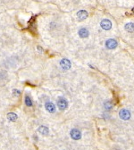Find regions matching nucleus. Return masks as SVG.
Instances as JSON below:
<instances>
[{"label": "nucleus", "mask_w": 134, "mask_h": 150, "mask_svg": "<svg viewBox=\"0 0 134 150\" xmlns=\"http://www.w3.org/2000/svg\"><path fill=\"white\" fill-rule=\"evenodd\" d=\"M119 115H120V118L124 121H127L131 118V113H130V111L127 110V109H122L119 113Z\"/></svg>", "instance_id": "nucleus-1"}, {"label": "nucleus", "mask_w": 134, "mask_h": 150, "mask_svg": "<svg viewBox=\"0 0 134 150\" xmlns=\"http://www.w3.org/2000/svg\"><path fill=\"white\" fill-rule=\"evenodd\" d=\"M70 135H71V137H72V139H73L74 140H79V139L82 138V133H81V131L77 129H72L70 132Z\"/></svg>", "instance_id": "nucleus-2"}, {"label": "nucleus", "mask_w": 134, "mask_h": 150, "mask_svg": "<svg viewBox=\"0 0 134 150\" xmlns=\"http://www.w3.org/2000/svg\"><path fill=\"white\" fill-rule=\"evenodd\" d=\"M117 45H118L117 41L115 39H113V38H110V39H108L105 42V46H106L108 49H113V48L116 47Z\"/></svg>", "instance_id": "nucleus-3"}, {"label": "nucleus", "mask_w": 134, "mask_h": 150, "mask_svg": "<svg viewBox=\"0 0 134 150\" xmlns=\"http://www.w3.org/2000/svg\"><path fill=\"white\" fill-rule=\"evenodd\" d=\"M100 25H101V27H102V29H104V30H110L111 28H112V23H111V21H109V20H107V19L102 20V22H101Z\"/></svg>", "instance_id": "nucleus-4"}, {"label": "nucleus", "mask_w": 134, "mask_h": 150, "mask_svg": "<svg viewBox=\"0 0 134 150\" xmlns=\"http://www.w3.org/2000/svg\"><path fill=\"white\" fill-rule=\"evenodd\" d=\"M57 105L60 110H64V109H66L67 106H68V103H67L66 99L59 98V100L57 101Z\"/></svg>", "instance_id": "nucleus-5"}, {"label": "nucleus", "mask_w": 134, "mask_h": 150, "mask_svg": "<svg viewBox=\"0 0 134 150\" xmlns=\"http://www.w3.org/2000/svg\"><path fill=\"white\" fill-rule=\"evenodd\" d=\"M60 65L62 66V68L64 69V70H68V69L71 68L72 64H71V62L68 59H63L61 60L60 62Z\"/></svg>", "instance_id": "nucleus-6"}, {"label": "nucleus", "mask_w": 134, "mask_h": 150, "mask_svg": "<svg viewBox=\"0 0 134 150\" xmlns=\"http://www.w3.org/2000/svg\"><path fill=\"white\" fill-rule=\"evenodd\" d=\"M77 17H78V20L83 21V20H85L88 17V13H87V11H85V10H81V11H79L78 13H77Z\"/></svg>", "instance_id": "nucleus-7"}, {"label": "nucleus", "mask_w": 134, "mask_h": 150, "mask_svg": "<svg viewBox=\"0 0 134 150\" xmlns=\"http://www.w3.org/2000/svg\"><path fill=\"white\" fill-rule=\"evenodd\" d=\"M45 107H46V111L49 113H55L56 112V106L53 104L52 102H46V105H45Z\"/></svg>", "instance_id": "nucleus-8"}, {"label": "nucleus", "mask_w": 134, "mask_h": 150, "mask_svg": "<svg viewBox=\"0 0 134 150\" xmlns=\"http://www.w3.org/2000/svg\"><path fill=\"white\" fill-rule=\"evenodd\" d=\"M79 36L82 38H88L89 37V30L86 29V28H82L80 30H79Z\"/></svg>", "instance_id": "nucleus-9"}, {"label": "nucleus", "mask_w": 134, "mask_h": 150, "mask_svg": "<svg viewBox=\"0 0 134 150\" xmlns=\"http://www.w3.org/2000/svg\"><path fill=\"white\" fill-rule=\"evenodd\" d=\"M38 131H39L40 134L46 136L48 134V132H49V131H48V129L46 128V126H40L38 128Z\"/></svg>", "instance_id": "nucleus-10"}, {"label": "nucleus", "mask_w": 134, "mask_h": 150, "mask_svg": "<svg viewBox=\"0 0 134 150\" xmlns=\"http://www.w3.org/2000/svg\"><path fill=\"white\" fill-rule=\"evenodd\" d=\"M7 119L10 121H15L17 120V115L15 113H9L7 114Z\"/></svg>", "instance_id": "nucleus-11"}, {"label": "nucleus", "mask_w": 134, "mask_h": 150, "mask_svg": "<svg viewBox=\"0 0 134 150\" xmlns=\"http://www.w3.org/2000/svg\"><path fill=\"white\" fill-rule=\"evenodd\" d=\"M125 30L129 32H133L134 31V23H129L125 25Z\"/></svg>", "instance_id": "nucleus-12"}, {"label": "nucleus", "mask_w": 134, "mask_h": 150, "mask_svg": "<svg viewBox=\"0 0 134 150\" xmlns=\"http://www.w3.org/2000/svg\"><path fill=\"white\" fill-rule=\"evenodd\" d=\"M104 106L107 110H111V109L113 108V103H112L111 101H105L104 103Z\"/></svg>", "instance_id": "nucleus-13"}, {"label": "nucleus", "mask_w": 134, "mask_h": 150, "mask_svg": "<svg viewBox=\"0 0 134 150\" xmlns=\"http://www.w3.org/2000/svg\"><path fill=\"white\" fill-rule=\"evenodd\" d=\"M25 104L27 106H32V101H31V98H30L29 96H26L25 98Z\"/></svg>", "instance_id": "nucleus-14"}, {"label": "nucleus", "mask_w": 134, "mask_h": 150, "mask_svg": "<svg viewBox=\"0 0 134 150\" xmlns=\"http://www.w3.org/2000/svg\"><path fill=\"white\" fill-rule=\"evenodd\" d=\"M14 94H15V96H19V95H20V91L15 90H14Z\"/></svg>", "instance_id": "nucleus-15"}, {"label": "nucleus", "mask_w": 134, "mask_h": 150, "mask_svg": "<svg viewBox=\"0 0 134 150\" xmlns=\"http://www.w3.org/2000/svg\"><path fill=\"white\" fill-rule=\"evenodd\" d=\"M132 12H133V13H134V8H133V9H132Z\"/></svg>", "instance_id": "nucleus-16"}]
</instances>
